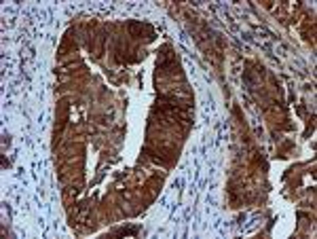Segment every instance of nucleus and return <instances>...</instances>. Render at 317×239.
<instances>
[{"mask_svg": "<svg viewBox=\"0 0 317 239\" xmlns=\"http://www.w3.org/2000/svg\"><path fill=\"white\" fill-rule=\"evenodd\" d=\"M131 233H138V228H123V231H116V235H131Z\"/></svg>", "mask_w": 317, "mask_h": 239, "instance_id": "obj_1", "label": "nucleus"}]
</instances>
